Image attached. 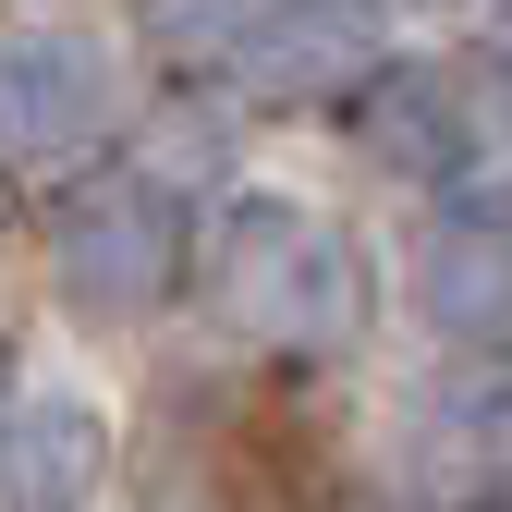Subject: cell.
<instances>
[{
    "instance_id": "cell-8",
    "label": "cell",
    "mask_w": 512,
    "mask_h": 512,
    "mask_svg": "<svg viewBox=\"0 0 512 512\" xmlns=\"http://www.w3.org/2000/svg\"><path fill=\"white\" fill-rule=\"evenodd\" d=\"M415 452H427V464H452V476H488V464L512 452V366H500V354H488V366H452V378L427 391Z\"/></svg>"
},
{
    "instance_id": "cell-7",
    "label": "cell",
    "mask_w": 512,
    "mask_h": 512,
    "mask_svg": "<svg viewBox=\"0 0 512 512\" xmlns=\"http://www.w3.org/2000/svg\"><path fill=\"white\" fill-rule=\"evenodd\" d=\"M110 476V427L86 403H13L0 427V512H86Z\"/></svg>"
},
{
    "instance_id": "cell-11",
    "label": "cell",
    "mask_w": 512,
    "mask_h": 512,
    "mask_svg": "<svg viewBox=\"0 0 512 512\" xmlns=\"http://www.w3.org/2000/svg\"><path fill=\"white\" fill-rule=\"evenodd\" d=\"M0 427H13V354H0Z\"/></svg>"
},
{
    "instance_id": "cell-1",
    "label": "cell",
    "mask_w": 512,
    "mask_h": 512,
    "mask_svg": "<svg viewBox=\"0 0 512 512\" xmlns=\"http://www.w3.org/2000/svg\"><path fill=\"white\" fill-rule=\"evenodd\" d=\"M208 305L232 317L244 342H269V354H330V342H354L366 269H354V244L317 208L244 196L220 220V244H208Z\"/></svg>"
},
{
    "instance_id": "cell-9",
    "label": "cell",
    "mask_w": 512,
    "mask_h": 512,
    "mask_svg": "<svg viewBox=\"0 0 512 512\" xmlns=\"http://www.w3.org/2000/svg\"><path fill=\"white\" fill-rule=\"evenodd\" d=\"M244 25H256V0H135V37L159 61H220L244 49Z\"/></svg>"
},
{
    "instance_id": "cell-4",
    "label": "cell",
    "mask_w": 512,
    "mask_h": 512,
    "mask_svg": "<svg viewBox=\"0 0 512 512\" xmlns=\"http://www.w3.org/2000/svg\"><path fill=\"white\" fill-rule=\"evenodd\" d=\"M244 61H256L269 98H342L391 61V13L378 0H256Z\"/></svg>"
},
{
    "instance_id": "cell-2",
    "label": "cell",
    "mask_w": 512,
    "mask_h": 512,
    "mask_svg": "<svg viewBox=\"0 0 512 512\" xmlns=\"http://www.w3.org/2000/svg\"><path fill=\"white\" fill-rule=\"evenodd\" d=\"M49 281H61V305L74 317H147L171 281H183V220H171V196L159 183H86L74 208H61V232H49Z\"/></svg>"
},
{
    "instance_id": "cell-6",
    "label": "cell",
    "mask_w": 512,
    "mask_h": 512,
    "mask_svg": "<svg viewBox=\"0 0 512 512\" xmlns=\"http://www.w3.org/2000/svg\"><path fill=\"white\" fill-rule=\"evenodd\" d=\"M354 147L391 171V183H452L476 159V110L452 74H415V61H378L366 98H354Z\"/></svg>"
},
{
    "instance_id": "cell-3",
    "label": "cell",
    "mask_w": 512,
    "mask_h": 512,
    "mask_svg": "<svg viewBox=\"0 0 512 512\" xmlns=\"http://www.w3.org/2000/svg\"><path fill=\"white\" fill-rule=\"evenodd\" d=\"M122 110V74L86 25H0V159H74Z\"/></svg>"
},
{
    "instance_id": "cell-5",
    "label": "cell",
    "mask_w": 512,
    "mask_h": 512,
    "mask_svg": "<svg viewBox=\"0 0 512 512\" xmlns=\"http://www.w3.org/2000/svg\"><path fill=\"white\" fill-rule=\"evenodd\" d=\"M415 305L452 342H500L512 330V208H439L415 232Z\"/></svg>"
},
{
    "instance_id": "cell-10",
    "label": "cell",
    "mask_w": 512,
    "mask_h": 512,
    "mask_svg": "<svg viewBox=\"0 0 512 512\" xmlns=\"http://www.w3.org/2000/svg\"><path fill=\"white\" fill-rule=\"evenodd\" d=\"M476 49H488V86H500V110H512V0L488 13V37H476Z\"/></svg>"
}]
</instances>
